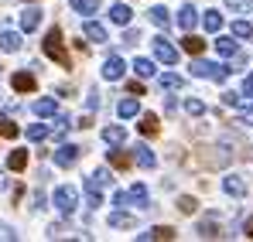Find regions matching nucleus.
Masks as SVG:
<instances>
[{"label": "nucleus", "mask_w": 253, "mask_h": 242, "mask_svg": "<svg viewBox=\"0 0 253 242\" xmlns=\"http://www.w3.org/2000/svg\"><path fill=\"white\" fill-rule=\"evenodd\" d=\"M113 205L117 208H151V202H147V188L144 184H133L130 191H120V195H113Z\"/></svg>", "instance_id": "nucleus-2"}, {"label": "nucleus", "mask_w": 253, "mask_h": 242, "mask_svg": "<svg viewBox=\"0 0 253 242\" xmlns=\"http://www.w3.org/2000/svg\"><path fill=\"white\" fill-rule=\"evenodd\" d=\"M83 35L92 41V44H103V41L110 38V35H106V28H103V24H96V21H85V24H83Z\"/></svg>", "instance_id": "nucleus-12"}, {"label": "nucleus", "mask_w": 253, "mask_h": 242, "mask_svg": "<svg viewBox=\"0 0 253 242\" xmlns=\"http://www.w3.org/2000/svg\"><path fill=\"white\" fill-rule=\"evenodd\" d=\"M154 55H158V62H165V65H174V62H178V48H174L165 35L154 38Z\"/></svg>", "instance_id": "nucleus-5"}, {"label": "nucleus", "mask_w": 253, "mask_h": 242, "mask_svg": "<svg viewBox=\"0 0 253 242\" xmlns=\"http://www.w3.org/2000/svg\"><path fill=\"white\" fill-rule=\"evenodd\" d=\"M51 205H55L58 215L69 218V215L76 211V205H79V191H76V188H58V191L51 195Z\"/></svg>", "instance_id": "nucleus-4"}, {"label": "nucleus", "mask_w": 253, "mask_h": 242, "mask_svg": "<svg viewBox=\"0 0 253 242\" xmlns=\"http://www.w3.org/2000/svg\"><path fill=\"white\" fill-rule=\"evenodd\" d=\"M181 48H185V51H188V55L195 58V55H202V51H206V41L195 38L192 31H185V38H181Z\"/></svg>", "instance_id": "nucleus-16"}, {"label": "nucleus", "mask_w": 253, "mask_h": 242, "mask_svg": "<svg viewBox=\"0 0 253 242\" xmlns=\"http://www.w3.org/2000/svg\"><path fill=\"white\" fill-rule=\"evenodd\" d=\"M195 208H199L195 198H188V195H181V198H178V211H181V215H192Z\"/></svg>", "instance_id": "nucleus-39"}, {"label": "nucleus", "mask_w": 253, "mask_h": 242, "mask_svg": "<svg viewBox=\"0 0 253 242\" xmlns=\"http://www.w3.org/2000/svg\"><path fill=\"white\" fill-rule=\"evenodd\" d=\"M243 96H247V99H253V75H247V79H243Z\"/></svg>", "instance_id": "nucleus-43"}, {"label": "nucleus", "mask_w": 253, "mask_h": 242, "mask_svg": "<svg viewBox=\"0 0 253 242\" xmlns=\"http://www.w3.org/2000/svg\"><path fill=\"white\" fill-rule=\"evenodd\" d=\"M147 17H151V24H158V28H165V31H168L171 14L165 10V7H151V10H147Z\"/></svg>", "instance_id": "nucleus-24"}, {"label": "nucleus", "mask_w": 253, "mask_h": 242, "mask_svg": "<svg viewBox=\"0 0 253 242\" xmlns=\"http://www.w3.org/2000/svg\"><path fill=\"white\" fill-rule=\"evenodd\" d=\"M0 239L14 242V239H17V232H14V229H10V225H0Z\"/></svg>", "instance_id": "nucleus-41"}, {"label": "nucleus", "mask_w": 253, "mask_h": 242, "mask_svg": "<svg viewBox=\"0 0 253 242\" xmlns=\"http://www.w3.org/2000/svg\"><path fill=\"white\" fill-rule=\"evenodd\" d=\"M0 48L3 51H21V35L17 31H3L0 35Z\"/></svg>", "instance_id": "nucleus-26"}, {"label": "nucleus", "mask_w": 253, "mask_h": 242, "mask_svg": "<svg viewBox=\"0 0 253 242\" xmlns=\"http://www.w3.org/2000/svg\"><path fill=\"white\" fill-rule=\"evenodd\" d=\"M38 24H42V10H38V7H28V10L21 14V31L31 35V31H38Z\"/></svg>", "instance_id": "nucleus-11"}, {"label": "nucleus", "mask_w": 253, "mask_h": 242, "mask_svg": "<svg viewBox=\"0 0 253 242\" xmlns=\"http://www.w3.org/2000/svg\"><path fill=\"white\" fill-rule=\"evenodd\" d=\"M226 7H229V10H236V14H250V10H253V0H226Z\"/></svg>", "instance_id": "nucleus-38"}, {"label": "nucleus", "mask_w": 253, "mask_h": 242, "mask_svg": "<svg viewBox=\"0 0 253 242\" xmlns=\"http://www.w3.org/2000/svg\"><path fill=\"white\" fill-rule=\"evenodd\" d=\"M243 232H247V239H253V218H247V225H243Z\"/></svg>", "instance_id": "nucleus-46"}, {"label": "nucleus", "mask_w": 253, "mask_h": 242, "mask_svg": "<svg viewBox=\"0 0 253 242\" xmlns=\"http://www.w3.org/2000/svg\"><path fill=\"white\" fill-rule=\"evenodd\" d=\"M65 232H69V229H65V225H51V229H48V239H62V236H65Z\"/></svg>", "instance_id": "nucleus-40"}, {"label": "nucleus", "mask_w": 253, "mask_h": 242, "mask_svg": "<svg viewBox=\"0 0 253 242\" xmlns=\"http://www.w3.org/2000/svg\"><path fill=\"white\" fill-rule=\"evenodd\" d=\"M130 17H133V10H130L126 3H113V7H110V21H113V24L126 28V24H130Z\"/></svg>", "instance_id": "nucleus-14"}, {"label": "nucleus", "mask_w": 253, "mask_h": 242, "mask_svg": "<svg viewBox=\"0 0 253 242\" xmlns=\"http://www.w3.org/2000/svg\"><path fill=\"white\" fill-rule=\"evenodd\" d=\"M222 188H226V195H233V198H243V195H247V181L236 177V174H229V177L222 181Z\"/></svg>", "instance_id": "nucleus-13"}, {"label": "nucleus", "mask_w": 253, "mask_h": 242, "mask_svg": "<svg viewBox=\"0 0 253 242\" xmlns=\"http://www.w3.org/2000/svg\"><path fill=\"white\" fill-rule=\"evenodd\" d=\"M124 58H120V55H110V58H106V62H103V79L106 82H120L124 79Z\"/></svg>", "instance_id": "nucleus-7"}, {"label": "nucleus", "mask_w": 253, "mask_h": 242, "mask_svg": "<svg viewBox=\"0 0 253 242\" xmlns=\"http://www.w3.org/2000/svg\"><path fill=\"white\" fill-rule=\"evenodd\" d=\"M110 181H113V177H110V171H96V174H89V181H85V191H103Z\"/></svg>", "instance_id": "nucleus-17"}, {"label": "nucleus", "mask_w": 253, "mask_h": 242, "mask_svg": "<svg viewBox=\"0 0 253 242\" xmlns=\"http://www.w3.org/2000/svg\"><path fill=\"white\" fill-rule=\"evenodd\" d=\"M202 24H206L209 35H219V31H222V14H219V10H206V14H202Z\"/></svg>", "instance_id": "nucleus-20"}, {"label": "nucleus", "mask_w": 253, "mask_h": 242, "mask_svg": "<svg viewBox=\"0 0 253 242\" xmlns=\"http://www.w3.org/2000/svg\"><path fill=\"white\" fill-rule=\"evenodd\" d=\"M195 24H199V10H195L192 3H185V7L178 10V28H181V31H195Z\"/></svg>", "instance_id": "nucleus-9"}, {"label": "nucleus", "mask_w": 253, "mask_h": 242, "mask_svg": "<svg viewBox=\"0 0 253 242\" xmlns=\"http://www.w3.org/2000/svg\"><path fill=\"white\" fill-rule=\"evenodd\" d=\"M10 85H14V92H35L38 89V82H35L31 72H14L10 75Z\"/></svg>", "instance_id": "nucleus-10"}, {"label": "nucleus", "mask_w": 253, "mask_h": 242, "mask_svg": "<svg viewBox=\"0 0 253 242\" xmlns=\"http://www.w3.org/2000/svg\"><path fill=\"white\" fill-rule=\"evenodd\" d=\"M215 51H219L222 58H233V55L240 51V41H233V38H215Z\"/></svg>", "instance_id": "nucleus-22"}, {"label": "nucleus", "mask_w": 253, "mask_h": 242, "mask_svg": "<svg viewBox=\"0 0 253 242\" xmlns=\"http://www.w3.org/2000/svg\"><path fill=\"white\" fill-rule=\"evenodd\" d=\"M192 75L209 79V82H226L229 69H226V65H219V62H202V58L195 55V62H192Z\"/></svg>", "instance_id": "nucleus-3"}, {"label": "nucleus", "mask_w": 253, "mask_h": 242, "mask_svg": "<svg viewBox=\"0 0 253 242\" xmlns=\"http://www.w3.org/2000/svg\"><path fill=\"white\" fill-rule=\"evenodd\" d=\"M133 72H137L140 79H151V75H154V62H147V58H137V62H133Z\"/></svg>", "instance_id": "nucleus-34"}, {"label": "nucleus", "mask_w": 253, "mask_h": 242, "mask_svg": "<svg viewBox=\"0 0 253 242\" xmlns=\"http://www.w3.org/2000/svg\"><path fill=\"white\" fill-rule=\"evenodd\" d=\"M130 154H133V161L140 164V167H144V171H151V167H154V164H158V157H154V150H151V147H147V143H137V147H133V150H130Z\"/></svg>", "instance_id": "nucleus-8"}, {"label": "nucleus", "mask_w": 253, "mask_h": 242, "mask_svg": "<svg viewBox=\"0 0 253 242\" xmlns=\"http://www.w3.org/2000/svg\"><path fill=\"white\" fill-rule=\"evenodd\" d=\"M7 167H10V171H24V167H28V150H14V154L7 157Z\"/></svg>", "instance_id": "nucleus-30"}, {"label": "nucleus", "mask_w": 253, "mask_h": 242, "mask_svg": "<svg viewBox=\"0 0 253 242\" xmlns=\"http://www.w3.org/2000/svg\"><path fill=\"white\" fill-rule=\"evenodd\" d=\"M137 218L126 215V211H110V229H133Z\"/></svg>", "instance_id": "nucleus-18"}, {"label": "nucleus", "mask_w": 253, "mask_h": 242, "mask_svg": "<svg viewBox=\"0 0 253 242\" xmlns=\"http://www.w3.org/2000/svg\"><path fill=\"white\" fill-rule=\"evenodd\" d=\"M72 126H76V123H69L65 116H58V120L51 123V133H55V140H62V137H65V133H69Z\"/></svg>", "instance_id": "nucleus-35"}, {"label": "nucleus", "mask_w": 253, "mask_h": 242, "mask_svg": "<svg viewBox=\"0 0 253 242\" xmlns=\"http://www.w3.org/2000/svg\"><path fill=\"white\" fill-rule=\"evenodd\" d=\"M35 113H38V116H55V113H58V103H55V99H38V103H35Z\"/></svg>", "instance_id": "nucleus-28"}, {"label": "nucleus", "mask_w": 253, "mask_h": 242, "mask_svg": "<svg viewBox=\"0 0 253 242\" xmlns=\"http://www.w3.org/2000/svg\"><path fill=\"white\" fill-rule=\"evenodd\" d=\"M133 164V154H126V150H113L110 154V167H117V171H126Z\"/></svg>", "instance_id": "nucleus-25"}, {"label": "nucleus", "mask_w": 253, "mask_h": 242, "mask_svg": "<svg viewBox=\"0 0 253 242\" xmlns=\"http://www.w3.org/2000/svg\"><path fill=\"white\" fill-rule=\"evenodd\" d=\"M199 236H202V239H219V225H215V218H209V222L199 225Z\"/></svg>", "instance_id": "nucleus-36"}, {"label": "nucleus", "mask_w": 253, "mask_h": 242, "mask_svg": "<svg viewBox=\"0 0 253 242\" xmlns=\"http://www.w3.org/2000/svg\"><path fill=\"white\" fill-rule=\"evenodd\" d=\"M137 239H140V242H151V239H174V229H171V225H154V229L140 232Z\"/></svg>", "instance_id": "nucleus-15"}, {"label": "nucleus", "mask_w": 253, "mask_h": 242, "mask_svg": "<svg viewBox=\"0 0 253 242\" xmlns=\"http://www.w3.org/2000/svg\"><path fill=\"white\" fill-rule=\"evenodd\" d=\"M137 126H140V133H144V137H158V130H161V126H158V116H154V113H144Z\"/></svg>", "instance_id": "nucleus-23"}, {"label": "nucleus", "mask_w": 253, "mask_h": 242, "mask_svg": "<svg viewBox=\"0 0 253 242\" xmlns=\"http://www.w3.org/2000/svg\"><path fill=\"white\" fill-rule=\"evenodd\" d=\"M233 38H253V24L250 21H233Z\"/></svg>", "instance_id": "nucleus-31"}, {"label": "nucleus", "mask_w": 253, "mask_h": 242, "mask_svg": "<svg viewBox=\"0 0 253 242\" xmlns=\"http://www.w3.org/2000/svg\"><path fill=\"white\" fill-rule=\"evenodd\" d=\"M42 48H44V55H48V58H55L62 69H72V58L65 55V41H62V31H58V28H51V31L44 35Z\"/></svg>", "instance_id": "nucleus-1"}, {"label": "nucleus", "mask_w": 253, "mask_h": 242, "mask_svg": "<svg viewBox=\"0 0 253 242\" xmlns=\"http://www.w3.org/2000/svg\"><path fill=\"white\" fill-rule=\"evenodd\" d=\"M126 92H130V96H137V99H140V96H144V85H140V82H130V85H126Z\"/></svg>", "instance_id": "nucleus-42"}, {"label": "nucleus", "mask_w": 253, "mask_h": 242, "mask_svg": "<svg viewBox=\"0 0 253 242\" xmlns=\"http://www.w3.org/2000/svg\"><path fill=\"white\" fill-rule=\"evenodd\" d=\"M137 41H140L137 31H126V35H124V44H137Z\"/></svg>", "instance_id": "nucleus-45"}, {"label": "nucleus", "mask_w": 253, "mask_h": 242, "mask_svg": "<svg viewBox=\"0 0 253 242\" xmlns=\"http://www.w3.org/2000/svg\"><path fill=\"white\" fill-rule=\"evenodd\" d=\"M48 133H51V126H48V123H35V126H28V140H31V143H42Z\"/></svg>", "instance_id": "nucleus-27"}, {"label": "nucleus", "mask_w": 253, "mask_h": 242, "mask_svg": "<svg viewBox=\"0 0 253 242\" xmlns=\"http://www.w3.org/2000/svg\"><path fill=\"white\" fill-rule=\"evenodd\" d=\"M24 3H28V0H24Z\"/></svg>", "instance_id": "nucleus-47"}, {"label": "nucleus", "mask_w": 253, "mask_h": 242, "mask_svg": "<svg viewBox=\"0 0 253 242\" xmlns=\"http://www.w3.org/2000/svg\"><path fill=\"white\" fill-rule=\"evenodd\" d=\"M137 109H140V103H137V99H124V103L117 106V113H120L124 120H133V116H137Z\"/></svg>", "instance_id": "nucleus-29"}, {"label": "nucleus", "mask_w": 253, "mask_h": 242, "mask_svg": "<svg viewBox=\"0 0 253 242\" xmlns=\"http://www.w3.org/2000/svg\"><path fill=\"white\" fill-rule=\"evenodd\" d=\"M85 106H89V109H96V106H99V92H96V89L89 92V99H85Z\"/></svg>", "instance_id": "nucleus-44"}, {"label": "nucleus", "mask_w": 253, "mask_h": 242, "mask_svg": "<svg viewBox=\"0 0 253 242\" xmlns=\"http://www.w3.org/2000/svg\"><path fill=\"white\" fill-rule=\"evenodd\" d=\"M72 3V10H79V14H96L99 10V0H69Z\"/></svg>", "instance_id": "nucleus-33"}, {"label": "nucleus", "mask_w": 253, "mask_h": 242, "mask_svg": "<svg viewBox=\"0 0 253 242\" xmlns=\"http://www.w3.org/2000/svg\"><path fill=\"white\" fill-rule=\"evenodd\" d=\"M103 140H106L110 147H120V143L126 140V130L124 126H106V130H103Z\"/></svg>", "instance_id": "nucleus-21"}, {"label": "nucleus", "mask_w": 253, "mask_h": 242, "mask_svg": "<svg viewBox=\"0 0 253 242\" xmlns=\"http://www.w3.org/2000/svg\"><path fill=\"white\" fill-rule=\"evenodd\" d=\"M79 154H83V150H79L76 143H58V147H55V164H58V167H72V164L79 161Z\"/></svg>", "instance_id": "nucleus-6"}, {"label": "nucleus", "mask_w": 253, "mask_h": 242, "mask_svg": "<svg viewBox=\"0 0 253 242\" xmlns=\"http://www.w3.org/2000/svg\"><path fill=\"white\" fill-rule=\"evenodd\" d=\"M158 82H161V92H178V89H185V79L174 75V72H165Z\"/></svg>", "instance_id": "nucleus-19"}, {"label": "nucleus", "mask_w": 253, "mask_h": 242, "mask_svg": "<svg viewBox=\"0 0 253 242\" xmlns=\"http://www.w3.org/2000/svg\"><path fill=\"white\" fill-rule=\"evenodd\" d=\"M21 130H17V123L10 120V116H0V137H7V140H14Z\"/></svg>", "instance_id": "nucleus-32"}, {"label": "nucleus", "mask_w": 253, "mask_h": 242, "mask_svg": "<svg viewBox=\"0 0 253 242\" xmlns=\"http://www.w3.org/2000/svg\"><path fill=\"white\" fill-rule=\"evenodd\" d=\"M185 113H188V116H202V113H206V103H202V99H185Z\"/></svg>", "instance_id": "nucleus-37"}]
</instances>
